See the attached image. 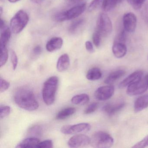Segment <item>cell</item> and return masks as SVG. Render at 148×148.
I'll list each match as a JSON object with an SVG mask.
<instances>
[{
  "label": "cell",
  "mask_w": 148,
  "mask_h": 148,
  "mask_svg": "<svg viewBox=\"0 0 148 148\" xmlns=\"http://www.w3.org/2000/svg\"><path fill=\"white\" fill-rule=\"evenodd\" d=\"M76 112V109L73 107H68L60 111L56 116V119L64 120L73 115Z\"/></svg>",
  "instance_id": "22"
},
{
  "label": "cell",
  "mask_w": 148,
  "mask_h": 148,
  "mask_svg": "<svg viewBox=\"0 0 148 148\" xmlns=\"http://www.w3.org/2000/svg\"><path fill=\"white\" fill-rule=\"evenodd\" d=\"M91 129V125L87 123H83L73 125H65L62 127L60 131L66 135H71L81 132H86Z\"/></svg>",
  "instance_id": "7"
},
{
  "label": "cell",
  "mask_w": 148,
  "mask_h": 148,
  "mask_svg": "<svg viewBox=\"0 0 148 148\" xmlns=\"http://www.w3.org/2000/svg\"><path fill=\"white\" fill-rule=\"evenodd\" d=\"M114 90L115 88L113 86H101L96 90L94 96L96 99L99 101H105L113 96Z\"/></svg>",
  "instance_id": "9"
},
{
  "label": "cell",
  "mask_w": 148,
  "mask_h": 148,
  "mask_svg": "<svg viewBox=\"0 0 148 148\" xmlns=\"http://www.w3.org/2000/svg\"><path fill=\"white\" fill-rule=\"evenodd\" d=\"M53 144L52 140L50 139L44 140L41 142H40L37 145V148H52Z\"/></svg>",
  "instance_id": "34"
},
{
  "label": "cell",
  "mask_w": 148,
  "mask_h": 148,
  "mask_svg": "<svg viewBox=\"0 0 148 148\" xmlns=\"http://www.w3.org/2000/svg\"><path fill=\"white\" fill-rule=\"evenodd\" d=\"M129 4L135 10L140 9L146 0H127Z\"/></svg>",
  "instance_id": "28"
},
{
  "label": "cell",
  "mask_w": 148,
  "mask_h": 148,
  "mask_svg": "<svg viewBox=\"0 0 148 148\" xmlns=\"http://www.w3.org/2000/svg\"><path fill=\"white\" fill-rule=\"evenodd\" d=\"M58 84L59 79L56 76L50 77L44 83L42 97L44 102L47 105H51L54 103Z\"/></svg>",
  "instance_id": "2"
},
{
  "label": "cell",
  "mask_w": 148,
  "mask_h": 148,
  "mask_svg": "<svg viewBox=\"0 0 148 148\" xmlns=\"http://www.w3.org/2000/svg\"><path fill=\"white\" fill-rule=\"evenodd\" d=\"M86 9V3L75 6L66 12H64L65 21L70 20L77 18L84 12Z\"/></svg>",
  "instance_id": "11"
},
{
  "label": "cell",
  "mask_w": 148,
  "mask_h": 148,
  "mask_svg": "<svg viewBox=\"0 0 148 148\" xmlns=\"http://www.w3.org/2000/svg\"><path fill=\"white\" fill-rule=\"evenodd\" d=\"M71 1H74V2H78V1H81L83 0H71Z\"/></svg>",
  "instance_id": "44"
},
{
  "label": "cell",
  "mask_w": 148,
  "mask_h": 148,
  "mask_svg": "<svg viewBox=\"0 0 148 148\" xmlns=\"http://www.w3.org/2000/svg\"><path fill=\"white\" fill-rule=\"evenodd\" d=\"M14 98L15 103L23 110L32 111L38 108V102L34 93L28 88L22 87L18 89Z\"/></svg>",
  "instance_id": "1"
},
{
  "label": "cell",
  "mask_w": 148,
  "mask_h": 148,
  "mask_svg": "<svg viewBox=\"0 0 148 148\" xmlns=\"http://www.w3.org/2000/svg\"><path fill=\"white\" fill-rule=\"evenodd\" d=\"M29 21V16L25 11L20 10L13 17L10 22V28L13 33L17 34L22 32Z\"/></svg>",
  "instance_id": "4"
},
{
  "label": "cell",
  "mask_w": 148,
  "mask_h": 148,
  "mask_svg": "<svg viewBox=\"0 0 148 148\" xmlns=\"http://www.w3.org/2000/svg\"><path fill=\"white\" fill-rule=\"evenodd\" d=\"M125 73V71L123 70L115 71L111 73L106 79L104 83L106 84L110 85L115 81L122 77Z\"/></svg>",
  "instance_id": "19"
},
{
  "label": "cell",
  "mask_w": 148,
  "mask_h": 148,
  "mask_svg": "<svg viewBox=\"0 0 148 148\" xmlns=\"http://www.w3.org/2000/svg\"><path fill=\"white\" fill-rule=\"evenodd\" d=\"M143 75V72L141 70H138L132 73L131 74L125 78L123 80L119 85V87L120 89L128 87L133 83L138 81Z\"/></svg>",
  "instance_id": "12"
},
{
  "label": "cell",
  "mask_w": 148,
  "mask_h": 148,
  "mask_svg": "<svg viewBox=\"0 0 148 148\" xmlns=\"http://www.w3.org/2000/svg\"><path fill=\"white\" fill-rule=\"evenodd\" d=\"M11 112V108L8 106H1L0 107V118L3 119L8 116Z\"/></svg>",
  "instance_id": "29"
},
{
  "label": "cell",
  "mask_w": 148,
  "mask_h": 148,
  "mask_svg": "<svg viewBox=\"0 0 148 148\" xmlns=\"http://www.w3.org/2000/svg\"><path fill=\"white\" fill-rule=\"evenodd\" d=\"M33 3H36V4H40L41 3L42 0H31Z\"/></svg>",
  "instance_id": "42"
},
{
  "label": "cell",
  "mask_w": 148,
  "mask_h": 148,
  "mask_svg": "<svg viewBox=\"0 0 148 148\" xmlns=\"http://www.w3.org/2000/svg\"><path fill=\"white\" fill-rule=\"evenodd\" d=\"M8 58V52L6 47H1V59L0 66L1 67L5 65Z\"/></svg>",
  "instance_id": "26"
},
{
  "label": "cell",
  "mask_w": 148,
  "mask_h": 148,
  "mask_svg": "<svg viewBox=\"0 0 148 148\" xmlns=\"http://www.w3.org/2000/svg\"><path fill=\"white\" fill-rule=\"evenodd\" d=\"M90 144V138L84 134H77L72 137L68 142V146L71 148L85 147Z\"/></svg>",
  "instance_id": "8"
},
{
  "label": "cell",
  "mask_w": 148,
  "mask_h": 148,
  "mask_svg": "<svg viewBox=\"0 0 148 148\" xmlns=\"http://www.w3.org/2000/svg\"><path fill=\"white\" fill-rule=\"evenodd\" d=\"M125 103L123 102H119L115 104H108L104 106L103 111L109 116L116 114L123 108Z\"/></svg>",
  "instance_id": "14"
},
{
  "label": "cell",
  "mask_w": 148,
  "mask_h": 148,
  "mask_svg": "<svg viewBox=\"0 0 148 148\" xmlns=\"http://www.w3.org/2000/svg\"><path fill=\"white\" fill-rule=\"evenodd\" d=\"M11 61L12 64L13 69L15 70L17 67L18 64V58L16 53L14 51H11Z\"/></svg>",
  "instance_id": "36"
},
{
  "label": "cell",
  "mask_w": 148,
  "mask_h": 148,
  "mask_svg": "<svg viewBox=\"0 0 148 148\" xmlns=\"http://www.w3.org/2000/svg\"><path fill=\"white\" fill-rule=\"evenodd\" d=\"M102 37L97 31H95L92 35V40L93 44L96 47H98L101 44V39Z\"/></svg>",
  "instance_id": "31"
},
{
  "label": "cell",
  "mask_w": 148,
  "mask_h": 148,
  "mask_svg": "<svg viewBox=\"0 0 148 148\" xmlns=\"http://www.w3.org/2000/svg\"><path fill=\"white\" fill-rule=\"evenodd\" d=\"M124 30L121 32L115 38L114 42L125 43L126 41V33Z\"/></svg>",
  "instance_id": "35"
},
{
  "label": "cell",
  "mask_w": 148,
  "mask_h": 148,
  "mask_svg": "<svg viewBox=\"0 0 148 148\" xmlns=\"http://www.w3.org/2000/svg\"><path fill=\"white\" fill-rule=\"evenodd\" d=\"M85 47L86 50L89 52L90 53H92L94 52V48H93V45H92V44L90 41H86L85 43Z\"/></svg>",
  "instance_id": "38"
},
{
  "label": "cell",
  "mask_w": 148,
  "mask_h": 148,
  "mask_svg": "<svg viewBox=\"0 0 148 148\" xmlns=\"http://www.w3.org/2000/svg\"><path fill=\"white\" fill-rule=\"evenodd\" d=\"M148 146V135L144 138L142 140L135 144L132 146V148H143Z\"/></svg>",
  "instance_id": "32"
},
{
  "label": "cell",
  "mask_w": 148,
  "mask_h": 148,
  "mask_svg": "<svg viewBox=\"0 0 148 148\" xmlns=\"http://www.w3.org/2000/svg\"><path fill=\"white\" fill-rule=\"evenodd\" d=\"M20 0H8V1L11 3H16L18 1H19Z\"/></svg>",
  "instance_id": "43"
},
{
  "label": "cell",
  "mask_w": 148,
  "mask_h": 148,
  "mask_svg": "<svg viewBox=\"0 0 148 148\" xmlns=\"http://www.w3.org/2000/svg\"><path fill=\"white\" fill-rule=\"evenodd\" d=\"M124 30L129 33L135 32L136 27L137 18L136 15L131 12L127 13L123 17Z\"/></svg>",
  "instance_id": "10"
},
{
  "label": "cell",
  "mask_w": 148,
  "mask_h": 148,
  "mask_svg": "<svg viewBox=\"0 0 148 148\" xmlns=\"http://www.w3.org/2000/svg\"><path fill=\"white\" fill-rule=\"evenodd\" d=\"M112 30V23L109 16L104 13L100 14L97 20L96 31L102 37H105L110 35Z\"/></svg>",
  "instance_id": "5"
},
{
  "label": "cell",
  "mask_w": 148,
  "mask_h": 148,
  "mask_svg": "<svg viewBox=\"0 0 148 148\" xmlns=\"http://www.w3.org/2000/svg\"><path fill=\"white\" fill-rule=\"evenodd\" d=\"M122 1L123 0H105L102 8L106 12L111 11Z\"/></svg>",
  "instance_id": "24"
},
{
  "label": "cell",
  "mask_w": 148,
  "mask_h": 148,
  "mask_svg": "<svg viewBox=\"0 0 148 148\" xmlns=\"http://www.w3.org/2000/svg\"><path fill=\"white\" fill-rule=\"evenodd\" d=\"M84 22L83 19H79L75 21H73L70 25L69 28V31L71 33H74L76 32L82 26Z\"/></svg>",
  "instance_id": "25"
},
{
  "label": "cell",
  "mask_w": 148,
  "mask_h": 148,
  "mask_svg": "<svg viewBox=\"0 0 148 148\" xmlns=\"http://www.w3.org/2000/svg\"><path fill=\"white\" fill-rule=\"evenodd\" d=\"M148 89V74L127 87L126 93L129 96L140 95Z\"/></svg>",
  "instance_id": "6"
},
{
  "label": "cell",
  "mask_w": 148,
  "mask_h": 148,
  "mask_svg": "<svg viewBox=\"0 0 148 148\" xmlns=\"http://www.w3.org/2000/svg\"><path fill=\"white\" fill-rule=\"evenodd\" d=\"M113 138L105 132H97L93 134L90 138L91 144L96 148H110L113 145Z\"/></svg>",
  "instance_id": "3"
},
{
  "label": "cell",
  "mask_w": 148,
  "mask_h": 148,
  "mask_svg": "<svg viewBox=\"0 0 148 148\" xmlns=\"http://www.w3.org/2000/svg\"><path fill=\"white\" fill-rule=\"evenodd\" d=\"M104 1L105 0H92L88 7L89 12H92L99 8H102Z\"/></svg>",
  "instance_id": "27"
},
{
  "label": "cell",
  "mask_w": 148,
  "mask_h": 148,
  "mask_svg": "<svg viewBox=\"0 0 148 148\" xmlns=\"http://www.w3.org/2000/svg\"><path fill=\"white\" fill-rule=\"evenodd\" d=\"M63 45V40L60 37H54L47 42L46 45L47 50L50 52H53L60 49Z\"/></svg>",
  "instance_id": "15"
},
{
  "label": "cell",
  "mask_w": 148,
  "mask_h": 148,
  "mask_svg": "<svg viewBox=\"0 0 148 148\" xmlns=\"http://www.w3.org/2000/svg\"><path fill=\"white\" fill-rule=\"evenodd\" d=\"M40 142L39 139L37 138L34 137L27 138L17 145L16 148H37V145Z\"/></svg>",
  "instance_id": "18"
},
{
  "label": "cell",
  "mask_w": 148,
  "mask_h": 148,
  "mask_svg": "<svg viewBox=\"0 0 148 148\" xmlns=\"http://www.w3.org/2000/svg\"><path fill=\"white\" fill-rule=\"evenodd\" d=\"M11 38L10 29L6 26L1 28V47H6Z\"/></svg>",
  "instance_id": "20"
},
{
  "label": "cell",
  "mask_w": 148,
  "mask_h": 148,
  "mask_svg": "<svg viewBox=\"0 0 148 148\" xmlns=\"http://www.w3.org/2000/svg\"><path fill=\"white\" fill-rule=\"evenodd\" d=\"M112 51L116 58H121L125 56L127 53V47L125 43L114 42Z\"/></svg>",
  "instance_id": "13"
},
{
  "label": "cell",
  "mask_w": 148,
  "mask_h": 148,
  "mask_svg": "<svg viewBox=\"0 0 148 148\" xmlns=\"http://www.w3.org/2000/svg\"><path fill=\"white\" fill-rule=\"evenodd\" d=\"M10 86V83L2 78L1 77H0V92H4L9 88Z\"/></svg>",
  "instance_id": "33"
},
{
  "label": "cell",
  "mask_w": 148,
  "mask_h": 148,
  "mask_svg": "<svg viewBox=\"0 0 148 148\" xmlns=\"http://www.w3.org/2000/svg\"><path fill=\"white\" fill-rule=\"evenodd\" d=\"M90 97L87 94L85 93L79 94L74 96L71 99V102L72 103L75 105H84L89 102Z\"/></svg>",
  "instance_id": "23"
},
{
  "label": "cell",
  "mask_w": 148,
  "mask_h": 148,
  "mask_svg": "<svg viewBox=\"0 0 148 148\" xmlns=\"http://www.w3.org/2000/svg\"><path fill=\"white\" fill-rule=\"evenodd\" d=\"M99 104L97 103H92L88 106L84 111L85 114H90L93 113L98 108Z\"/></svg>",
  "instance_id": "30"
},
{
  "label": "cell",
  "mask_w": 148,
  "mask_h": 148,
  "mask_svg": "<svg viewBox=\"0 0 148 148\" xmlns=\"http://www.w3.org/2000/svg\"><path fill=\"white\" fill-rule=\"evenodd\" d=\"M42 51V49L41 47L40 46H37L34 47L33 50V53L34 55L35 56H38L41 53Z\"/></svg>",
  "instance_id": "39"
},
{
  "label": "cell",
  "mask_w": 148,
  "mask_h": 148,
  "mask_svg": "<svg viewBox=\"0 0 148 148\" xmlns=\"http://www.w3.org/2000/svg\"><path fill=\"white\" fill-rule=\"evenodd\" d=\"M102 76L101 70L97 67H93L88 71L86 73V77L88 80L95 81L101 78Z\"/></svg>",
  "instance_id": "21"
},
{
  "label": "cell",
  "mask_w": 148,
  "mask_h": 148,
  "mask_svg": "<svg viewBox=\"0 0 148 148\" xmlns=\"http://www.w3.org/2000/svg\"><path fill=\"white\" fill-rule=\"evenodd\" d=\"M70 58L68 54L65 53L61 55L58 60L57 69L59 72H62L66 71L70 66Z\"/></svg>",
  "instance_id": "17"
},
{
  "label": "cell",
  "mask_w": 148,
  "mask_h": 148,
  "mask_svg": "<svg viewBox=\"0 0 148 148\" xmlns=\"http://www.w3.org/2000/svg\"><path fill=\"white\" fill-rule=\"evenodd\" d=\"M143 15L145 21L148 25V4L144 9Z\"/></svg>",
  "instance_id": "40"
},
{
  "label": "cell",
  "mask_w": 148,
  "mask_h": 148,
  "mask_svg": "<svg viewBox=\"0 0 148 148\" xmlns=\"http://www.w3.org/2000/svg\"><path fill=\"white\" fill-rule=\"evenodd\" d=\"M53 19L57 22H63L65 21L64 12L58 13L53 16Z\"/></svg>",
  "instance_id": "37"
},
{
  "label": "cell",
  "mask_w": 148,
  "mask_h": 148,
  "mask_svg": "<svg viewBox=\"0 0 148 148\" xmlns=\"http://www.w3.org/2000/svg\"><path fill=\"white\" fill-rule=\"evenodd\" d=\"M41 130L39 126H34L33 128H32L30 130V133H33L35 135H38L40 133Z\"/></svg>",
  "instance_id": "41"
},
{
  "label": "cell",
  "mask_w": 148,
  "mask_h": 148,
  "mask_svg": "<svg viewBox=\"0 0 148 148\" xmlns=\"http://www.w3.org/2000/svg\"><path fill=\"white\" fill-rule=\"evenodd\" d=\"M148 107V94L138 97L135 101L134 109L136 112H138Z\"/></svg>",
  "instance_id": "16"
}]
</instances>
